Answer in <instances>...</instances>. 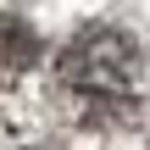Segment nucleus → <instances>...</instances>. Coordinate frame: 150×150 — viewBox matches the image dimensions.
Masks as SVG:
<instances>
[{"instance_id": "obj_1", "label": "nucleus", "mask_w": 150, "mask_h": 150, "mask_svg": "<svg viewBox=\"0 0 150 150\" xmlns=\"http://www.w3.org/2000/svg\"><path fill=\"white\" fill-rule=\"evenodd\" d=\"M56 100L78 128H128L145 106V56L122 28H78L56 56Z\"/></svg>"}]
</instances>
